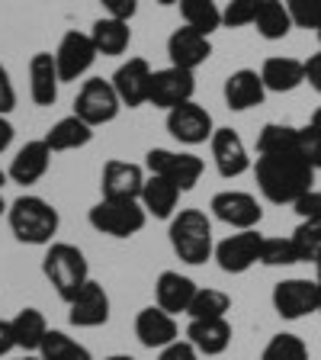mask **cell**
Instances as JSON below:
<instances>
[{
	"label": "cell",
	"instance_id": "cell-1",
	"mask_svg": "<svg viewBox=\"0 0 321 360\" xmlns=\"http://www.w3.org/2000/svg\"><path fill=\"white\" fill-rule=\"evenodd\" d=\"M254 174H257V187L261 193L267 196L270 202H296L315 190V167L308 165L306 158L299 151H286V155H261L254 165Z\"/></svg>",
	"mask_w": 321,
	"mask_h": 360
},
{
	"label": "cell",
	"instance_id": "cell-2",
	"mask_svg": "<svg viewBox=\"0 0 321 360\" xmlns=\"http://www.w3.org/2000/svg\"><path fill=\"white\" fill-rule=\"evenodd\" d=\"M7 219H10L13 238L22 241V245H52V238L58 235V225H61L58 210L52 202L32 193L13 200V206L7 210Z\"/></svg>",
	"mask_w": 321,
	"mask_h": 360
},
{
	"label": "cell",
	"instance_id": "cell-3",
	"mask_svg": "<svg viewBox=\"0 0 321 360\" xmlns=\"http://www.w3.org/2000/svg\"><path fill=\"white\" fill-rule=\"evenodd\" d=\"M171 248L183 264H206L216 255V241H212V222L202 210H180L171 219Z\"/></svg>",
	"mask_w": 321,
	"mask_h": 360
},
{
	"label": "cell",
	"instance_id": "cell-4",
	"mask_svg": "<svg viewBox=\"0 0 321 360\" xmlns=\"http://www.w3.org/2000/svg\"><path fill=\"white\" fill-rule=\"evenodd\" d=\"M42 274L65 302H71L90 283L87 257H84L81 248L67 245V241H52L48 245V251L42 257Z\"/></svg>",
	"mask_w": 321,
	"mask_h": 360
},
{
	"label": "cell",
	"instance_id": "cell-5",
	"mask_svg": "<svg viewBox=\"0 0 321 360\" xmlns=\"http://www.w3.org/2000/svg\"><path fill=\"white\" fill-rule=\"evenodd\" d=\"M90 225L97 229L100 235H110V238H132L145 229L148 222V210L142 206V200H100L93 210H90Z\"/></svg>",
	"mask_w": 321,
	"mask_h": 360
},
{
	"label": "cell",
	"instance_id": "cell-6",
	"mask_svg": "<svg viewBox=\"0 0 321 360\" xmlns=\"http://www.w3.org/2000/svg\"><path fill=\"white\" fill-rule=\"evenodd\" d=\"M122 110V100L112 87V81H103V77H90L84 81V87L77 90V100H74V116H81L87 126H106L119 116Z\"/></svg>",
	"mask_w": 321,
	"mask_h": 360
},
{
	"label": "cell",
	"instance_id": "cell-7",
	"mask_svg": "<svg viewBox=\"0 0 321 360\" xmlns=\"http://www.w3.org/2000/svg\"><path fill=\"white\" fill-rule=\"evenodd\" d=\"M145 167H148V174H157V177H167L171 184H177L183 193L193 190L199 184L202 171H206L202 158L190 155V151H171V148H151L145 155Z\"/></svg>",
	"mask_w": 321,
	"mask_h": 360
},
{
	"label": "cell",
	"instance_id": "cell-8",
	"mask_svg": "<svg viewBox=\"0 0 321 360\" xmlns=\"http://www.w3.org/2000/svg\"><path fill=\"white\" fill-rule=\"evenodd\" d=\"M273 309L286 322H296V319L318 312V280H280L273 286Z\"/></svg>",
	"mask_w": 321,
	"mask_h": 360
},
{
	"label": "cell",
	"instance_id": "cell-9",
	"mask_svg": "<svg viewBox=\"0 0 321 360\" xmlns=\"http://www.w3.org/2000/svg\"><path fill=\"white\" fill-rule=\"evenodd\" d=\"M209 210L218 222L232 225L238 232L257 229L263 219V210H261V202H257V196L244 193V190H222V193H216L209 202Z\"/></svg>",
	"mask_w": 321,
	"mask_h": 360
},
{
	"label": "cell",
	"instance_id": "cell-10",
	"mask_svg": "<svg viewBox=\"0 0 321 360\" xmlns=\"http://www.w3.org/2000/svg\"><path fill=\"white\" fill-rule=\"evenodd\" d=\"M167 132L183 145H202L212 142L216 135V122H212V112L199 103H180L167 112Z\"/></svg>",
	"mask_w": 321,
	"mask_h": 360
},
{
	"label": "cell",
	"instance_id": "cell-11",
	"mask_svg": "<svg viewBox=\"0 0 321 360\" xmlns=\"http://www.w3.org/2000/svg\"><path fill=\"white\" fill-rule=\"evenodd\" d=\"M97 45H93V39H90V32H65L58 42V52H55V61H58V75H61V84L65 81H77V77H84L93 68V61H97Z\"/></svg>",
	"mask_w": 321,
	"mask_h": 360
},
{
	"label": "cell",
	"instance_id": "cell-12",
	"mask_svg": "<svg viewBox=\"0 0 321 360\" xmlns=\"http://www.w3.org/2000/svg\"><path fill=\"white\" fill-rule=\"evenodd\" d=\"M261 248H263V235L257 229H247V232L228 235L225 241H218L216 261L225 274H244L254 264H261Z\"/></svg>",
	"mask_w": 321,
	"mask_h": 360
},
{
	"label": "cell",
	"instance_id": "cell-13",
	"mask_svg": "<svg viewBox=\"0 0 321 360\" xmlns=\"http://www.w3.org/2000/svg\"><path fill=\"white\" fill-rule=\"evenodd\" d=\"M196 94V77L193 71H183V68H161L151 75V97L148 103L161 106V110L171 112L173 106L190 103Z\"/></svg>",
	"mask_w": 321,
	"mask_h": 360
},
{
	"label": "cell",
	"instance_id": "cell-14",
	"mask_svg": "<svg viewBox=\"0 0 321 360\" xmlns=\"http://www.w3.org/2000/svg\"><path fill=\"white\" fill-rule=\"evenodd\" d=\"M145 180H148L145 171L132 161H106L100 190H103L106 200H142Z\"/></svg>",
	"mask_w": 321,
	"mask_h": 360
},
{
	"label": "cell",
	"instance_id": "cell-15",
	"mask_svg": "<svg viewBox=\"0 0 321 360\" xmlns=\"http://www.w3.org/2000/svg\"><path fill=\"white\" fill-rule=\"evenodd\" d=\"M180 328H177V319L171 312H164L161 306H148L142 312L135 315V338L142 341V347L148 351H164L167 345L180 341Z\"/></svg>",
	"mask_w": 321,
	"mask_h": 360
},
{
	"label": "cell",
	"instance_id": "cell-16",
	"mask_svg": "<svg viewBox=\"0 0 321 360\" xmlns=\"http://www.w3.org/2000/svg\"><path fill=\"white\" fill-rule=\"evenodd\" d=\"M151 65L145 58H129L126 65H119V71L112 75V87L119 94L122 106L135 110V106L148 103L151 97Z\"/></svg>",
	"mask_w": 321,
	"mask_h": 360
},
{
	"label": "cell",
	"instance_id": "cell-17",
	"mask_svg": "<svg viewBox=\"0 0 321 360\" xmlns=\"http://www.w3.org/2000/svg\"><path fill=\"white\" fill-rule=\"evenodd\" d=\"M67 319L77 328H100V325L110 322V296L97 280H90L74 300L67 302Z\"/></svg>",
	"mask_w": 321,
	"mask_h": 360
},
{
	"label": "cell",
	"instance_id": "cell-18",
	"mask_svg": "<svg viewBox=\"0 0 321 360\" xmlns=\"http://www.w3.org/2000/svg\"><path fill=\"white\" fill-rule=\"evenodd\" d=\"M167 55H171L173 68H183V71H196L199 65H206L212 55V42L209 36L190 30V26H180L171 32L167 39Z\"/></svg>",
	"mask_w": 321,
	"mask_h": 360
},
{
	"label": "cell",
	"instance_id": "cell-19",
	"mask_svg": "<svg viewBox=\"0 0 321 360\" xmlns=\"http://www.w3.org/2000/svg\"><path fill=\"white\" fill-rule=\"evenodd\" d=\"M212 161H216V171L222 174L225 180L241 177V174L251 167V158H247V148L241 142V135L235 129H216L212 135Z\"/></svg>",
	"mask_w": 321,
	"mask_h": 360
},
{
	"label": "cell",
	"instance_id": "cell-20",
	"mask_svg": "<svg viewBox=\"0 0 321 360\" xmlns=\"http://www.w3.org/2000/svg\"><path fill=\"white\" fill-rule=\"evenodd\" d=\"M52 155L55 151L45 145V139H36V142H26L16 158L10 161V180L13 184H22V187H30V184H39V180L48 174V165H52Z\"/></svg>",
	"mask_w": 321,
	"mask_h": 360
},
{
	"label": "cell",
	"instance_id": "cell-21",
	"mask_svg": "<svg viewBox=\"0 0 321 360\" xmlns=\"http://www.w3.org/2000/svg\"><path fill=\"white\" fill-rule=\"evenodd\" d=\"M196 292H199V286H196L190 277L177 274V270H164V274L157 277V283H155L157 306L164 309V312H171V315L190 312V306H193V300H196Z\"/></svg>",
	"mask_w": 321,
	"mask_h": 360
},
{
	"label": "cell",
	"instance_id": "cell-22",
	"mask_svg": "<svg viewBox=\"0 0 321 360\" xmlns=\"http://www.w3.org/2000/svg\"><path fill=\"white\" fill-rule=\"evenodd\" d=\"M263 97H267V84H263L261 71L241 68V71L228 75V81H225V103L232 106V110H238V112L261 106Z\"/></svg>",
	"mask_w": 321,
	"mask_h": 360
},
{
	"label": "cell",
	"instance_id": "cell-23",
	"mask_svg": "<svg viewBox=\"0 0 321 360\" xmlns=\"http://www.w3.org/2000/svg\"><path fill=\"white\" fill-rule=\"evenodd\" d=\"M61 75H58V61L48 52H36L30 61V97L36 106H52L58 100Z\"/></svg>",
	"mask_w": 321,
	"mask_h": 360
},
{
	"label": "cell",
	"instance_id": "cell-24",
	"mask_svg": "<svg viewBox=\"0 0 321 360\" xmlns=\"http://www.w3.org/2000/svg\"><path fill=\"white\" fill-rule=\"evenodd\" d=\"M187 341L199 354L216 357V354H225L232 345V325H228V319H190Z\"/></svg>",
	"mask_w": 321,
	"mask_h": 360
},
{
	"label": "cell",
	"instance_id": "cell-25",
	"mask_svg": "<svg viewBox=\"0 0 321 360\" xmlns=\"http://www.w3.org/2000/svg\"><path fill=\"white\" fill-rule=\"evenodd\" d=\"M261 77L270 94H289L299 84H306V61L289 58V55H273L263 61Z\"/></svg>",
	"mask_w": 321,
	"mask_h": 360
},
{
	"label": "cell",
	"instance_id": "cell-26",
	"mask_svg": "<svg viewBox=\"0 0 321 360\" xmlns=\"http://www.w3.org/2000/svg\"><path fill=\"white\" fill-rule=\"evenodd\" d=\"M183 190L177 184H171L167 177H157V174H148L142 190V206L148 210V216L155 219H173L177 216V202Z\"/></svg>",
	"mask_w": 321,
	"mask_h": 360
},
{
	"label": "cell",
	"instance_id": "cell-27",
	"mask_svg": "<svg viewBox=\"0 0 321 360\" xmlns=\"http://www.w3.org/2000/svg\"><path fill=\"white\" fill-rule=\"evenodd\" d=\"M90 139H93V126H87V122L81 120V116H65V120H58L48 132H45V145L52 151H74V148H84V145H90Z\"/></svg>",
	"mask_w": 321,
	"mask_h": 360
},
{
	"label": "cell",
	"instance_id": "cell-28",
	"mask_svg": "<svg viewBox=\"0 0 321 360\" xmlns=\"http://www.w3.org/2000/svg\"><path fill=\"white\" fill-rule=\"evenodd\" d=\"M10 325H13V335H16V347H22L26 354L39 351L42 341H45V335L52 331L39 309H20V312L10 319Z\"/></svg>",
	"mask_w": 321,
	"mask_h": 360
},
{
	"label": "cell",
	"instance_id": "cell-29",
	"mask_svg": "<svg viewBox=\"0 0 321 360\" xmlns=\"http://www.w3.org/2000/svg\"><path fill=\"white\" fill-rule=\"evenodd\" d=\"M90 39H93L100 55H122L129 49V42H132V30H129V22L103 16V20L93 22Z\"/></svg>",
	"mask_w": 321,
	"mask_h": 360
},
{
	"label": "cell",
	"instance_id": "cell-30",
	"mask_svg": "<svg viewBox=\"0 0 321 360\" xmlns=\"http://www.w3.org/2000/svg\"><path fill=\"white\" fill-rule=\"evenodd\" d=\"M257 32H261L267 42H280V39H286L292 32V16H289V7H286V0H267L261 7V13H257L254 20Z\"/></svg>",
	"mask_w": 321,
	"mask_h": 360
},
{
	"label": "cell",
	"instance_id": "cell-31",
	"mask_svg": "<svg viewBox=\"0 0 321 360\" xmlns=\"http://www.w3.org/2000/svg\"><path fill=\"white\" fill-rule=\"evenodd\" d=\"M177 7L183 16V26L202 32V36H212L222 26V10L216 0H180Z\"/></svg>",
	"mask_w": 321,
	"mask_h": 360
},
{
	"label": "cell",
	"instance_id": "cell-32",
	"mask_svg": "<svg viewBox=\"0 0 321 360\" xmlns=\"http://www.w3.org/2000/svg\"><path fill=\"white\" fill-rule=\"evenodd\" d=\"M286 151H299V129L286 122H267L257 135V155H286Z\"/></svg>",
	"mask_w": 321,
	"mask_h": 360
},
{
	"label": "cell",
	"instance_id": "cell-33",
	"mask_svg": "<svg viewBox=\"0 0 321 360\" xmlns=\"http://www.w3.org/2000/svg\"><path fill=\"white\" fill-rule=\"evenodd\" d=\"M39 354H42V360H93V354L84 345H77L74 338H67L65 331H48Z\"/></svg>",
	"mask_w": 321,
	"mask_h": 360
},
{
	"label": "cell",
	"instance_id": "cell-34",
	"mask_svg": "<svg viewBox=\"0 0 321 360\" xmlns=\"http://www.w3.org/2000/svg\"><path fill=\"white\" fill-rule=\"evenodd\" d=\"M232 312V296L222 290H212V286H199L193 306H190V319H225Z\"/></svg>",
	"mask_w": 321,
	"mask_h": 360
},
{
	"label": "cell",
	"instance_id": "cell-35",
	"mask_svg": "<svg viewBox=\"0 0 321 360\" xmlns=\"http://www.w3.org/2000/svg\"><path fill=\"white\" fill-rule=\"evenodd\" d=\"M289 238H292V245H296V251H299V264L302 261L315 264L321 255V219H302Z\"/></svg>",
	"mask_w": 321,
	"mask_h": 360
},
{
	"label": "cell",
	"instance_id": "cell-36",
	"mask_svg": "<svg viewBox=\"0 0 321 360\" xmlns=\"http://www.w3.org/2000/svg\"><path fill=\"white\" fill-rule=\"evenodd\" d=\"M261 360H308V347L299 335H289V331H280L267 341Z\"/></svg>",
	"mask_w": 321,
	"mask_h": 360
},
{
	"label": "cell",
	"instance_id": "cell-37",
	"mask_svg": "<svg viewBox=\"0 0 321 360\" xmlns=\"http://www.w3.org/2000/svg\"><path fill=\"white\" fill-rule=\"evenodd\" d=\"M261 264H267V267H292V264H299V251H296L292 238H263Z\"/></svg>",
	"mask_w": 321,
	"mask_h": 360
},
{
	"label": "cell",
	"instance_id": "cell-38",
	"mask_svg": "<svg viewBox=\"0 0 321 360\" xmlns=\"http://www.w3.org/2000/svg\"><path fill=\"white\" fill-rule=\"evenodd\" d=\"M263 4H267V0H228V7L222 10V26H228V30L254 26Z\"/></svg>",
	"mask_w": 321,
	"mask_h": 360
},
{
	"label": "cell",
	"instance_id": "cell-39",
	"mask_svg": "<svg viewBox=\"0 0 321 360\" xmlns=\"http://www.w3.org/2000/svg\"><path fill=\"white\" fill-rule=\"evenodd\" d=\"M286 7L299 30H321V0H286Z\"/></svg>",
	"mask_w": 321,
	"mask_h": 360
},
{
	"label": "cell",
	"instance_id": "cell-40",
	"mask_svg": "<svg viewBox=\"0 0 321 360\" xmlns=\"http://www.w3.org/2000/svg\"><path fill=\"white\" fill-rule=\"evenodd\" d=\"M299 155L306 158L315 171H321V135L315 132L312 126L299 129Z\"/></svg>",
	"mask_w": 321,
	"mask_h": 360
},
{
	"label": "cell",
	"instance_id": "cell-41",
	"mask_svg": "<svg viewBox=\"0 0 321 360\" xmlns=\"http://www.w3.org/2000/svg\"><path fill=\"white\" fill-rule=\"evenodd\" d=\"M292 210L299 219H321V190H308L302 200L292 202Z\"/></svg>",
	"mask_w": 321,
	"mask_h": 360
},
{
	"label": "cell",
	"instance_id": "cell-42",
	"mask_svg": "<svg viewBox=\"0 0 321 360\" xmlns=\"http://www.w3.org/2000/svg\"><path fill=\"white\" fill-rule=\"evenodd\" d=\"M106 10V16H112V20H122L129 22L135 13H138V0H100Z\"/></svg>",
	"mask_w": 321,
	"mask_h": 360
},
{
	"label": "cell",
	"instance_id": "cell-43",
	"mask_svg": "<svg viewBox=\"0 0 321 360\" xmlns=\"http://www.w3.org/2000/svg\"><path fill=\"white\" fill-rule=\"evenodd\" d=\"M16 106V90H13V81H10V71L0 65V116L13 112Z\"/></svg>",
	"mask_w": 321,
	"mask_h": 360
},
{
	"label": "cell",
	"instance_id": "cell-44",
	"mask_svg": "<svg viewBox=\"0 0 321 360\" xmlns=\"http://www.w3.org/2000/svg\"><path fill=\"white\" fill-rule=\"evenodd\" d=\"M157 360H199V351L190 341H173V345H167L157 354Z\"/></svg>",
	"mask_w": 321,
	"mask_h": 360
},
{
	"label": "cell",
	"instance_id": "cell-45",
	"mask_svg": "<svg viewBox=\"0 0 321 360\" xmlns=\"http://www.w3.org/2000/svg\"><path fill=\"white\" fill-rule=\"evenodd\" d=\"M306 81L321 94V52H315L306 58Z\"/></svg>",
	"mask_w": 321,
	"mask_h": 360
},
{
	"label": "cell",
	"instance_id": "cell-46",
	"mask_svg": "<svg viewBox=\"0 0 321 360\" xmlns=\"http://www.w3.org/2000/svg\"><path fill=\"white\" fill-rule=\"evenodd\" d=\"M16 347V335H13V325L10 322H4L0 319V357H7L10 351Z\"/></svg>",
	"mask_w": 321,
	"mask_h": 360
},
{
	"label": "cell",
	"instance_id": "cell-47",
	"mask_svg": "<svg viewBox=\"0 0 321 360\" xmlns=\"http://www.w3.org/2000/svg\"><path fill=\"white\" fill-rule=\"evenodd\" d=\"M13 145V126H10L7 116H0V155Z\"/></svg>",
	"mask_w": 321,
	"mask_h": 360
},
{
	"label": "cell",
	"instance_id": "cell-48",
	"mask_svg": "<svg viewBox=\"0 0 321 360\" xmlns=\"http://www.w3.org/2000/svg\"><path fill=\"white\" fill-rule=\"evenodd\" d=\"M308 126H312V129H315V132H318V135H321V106H318V110H315V112H312V122H308Z\"/></svg>",
	"mask_w": 321,
	"mask_h": 360
},
{
	"label": "cell",
	"instance_id": "cell-49",
	"mask_svg": "<svg viewBox=\"0 0 321 360\" xmlns=\"http://www.w3.org/2000/svg\"><path fill=\"white\" fill-rule=\"evenodd\" d=\"M103 360H135L132 354H110V357H103Z\"/></svg>",
	"mask_w": 321,
	"mask_h": 360
},
{
	"label": "cell",
	"instance_id": "cell-50",
	"mask_svg": "<svg viewBox=\"0 0 321 360\" xmlns=\"http://www.w3.org/2000/svg\"><path fill=\"white\" fill-rule=\"evenodd\" d=\"M16 360H42V354H22V357H16Z\"/></svg>",
	"mask_w": 321,
	"mask_h": 360
},
{
	"label": "cell",
	"instance_id": "cell-51",
	"mask_svg": "<svg viewBox=\"0 0 321 360\" xmlns=\"http://www.w3.org/2000/svg\"><path fill=\"white\" fill-rule=\"evenodd\" d=\"M315 274H318V277H315V280H318V283H321V255H318V261H315Z\"/></svg>",
	"mask_w": 321,
	"mask_h": 360
},
{
	"label": "cell",
	"instance_id": "cell-52",
	"mask_svg": "<svg viewBox=\"0 0 321 360\" xmlns=\"http://www.w3.org/2000/svg\"><path fill=\"white\" fill-rule=\"evenodd\" d=\"M7 180H10V174H7V171H0V190H4V184H7Z\"/></svg>",
	"mask_w": 321,
	"mask_h": 360
},
{
	"label": "cell",
	"instance_id": "cell-53",
	"mask_svg": "<svg viewBox=\"0 0 321 360\" xmlns=\"http://www.w3.org/2000/svg\"><path fill=\"white\" fill-rule=\"evenodd\" d=\"M161 7H173V4H180V0H157Z\"/></svg>",
	"mask_w": 321,
	"mask_h": 360
},
{
	"label": "cell",
	"instance_id": "cell-54",
	"mask_svg": "<svg viewBox=\"0 0 321 360\" xmlns=\"http://www.w3.org/2000/svg\"><path fill=\"white\" fill-rule=\"evenodd\" d=\"M4 212H7V202H4V196H0V216H4Z\"/></svg>",
	"mask_w": 321,
	"mask_h": 360
},
{
	"label": "cell",
	"instance_id": "cell-55",
	"mask_svg": "<svg viewBox=\"0 0 321 360\" xmlns=\"http://www.w3.org/2000/svg\"><path fill=\"white\" fill-rule=\"evenodd\" d=\"M318 312H321V283H318Z\"/></svg>",
	"mask_w": 321,
	"mask_h": 360
},
{
	"label": "cell",
	"instance_id": "cell-56",
	"mask_svg": "<svg viewBox=\"0 0 321 360\" xmlns=\"http://www.w3.org/2000/svg\"><path fill=\"white\" fill-rule=\"evenodd\" d=\"M318 42H321V30H318Z\"/></svg>",
	"mask_w": 321,
	"mask_h": 360
}]
</instances>
